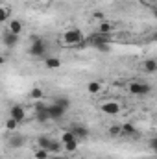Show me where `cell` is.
Here are the masks:
<instances>
[{"mask_svg":"<svg viewBox=\"0 0 157 159\" xmlns=\"http://www.w3.org/2000/svg\"><path fill=\"white\" fill-rule=\"evenodd\" d=\"M44 67L50 69V70L59 69V67H61V59H59V57H46V59H44Z\"/></svg>","mask_w":157,"mask_h":159,"instance_id":"17","label":"cell"},{"mask_svg":"<svg viewBox=\"0 0 157 159\" xmlns=\"http://www.w3.org/2000/svg\"><path fill=\"white\" fill-rule=\"evenodd\" d=\"M9 117L15 119L19 124L24 122V120H26V109H24V106H20V104H13V106L9 107Z\"/></svg>","mask_w":157,"mask_h":159,"instance_id":"7","label":"cell"},{"mask_svg":"<svg viewBox=\"0 0 157 159\" xmlns=\"http://www.w3.org/2000/svg\"><path fill=\"white\" fill-rule=\"evenodd\" d=\"M150 146H152V150H157V139H152V143H150Z\"/></svg>","mask_w":157,"mask_h":159,"instance_id":"27","label":"cell"},{"mask_svg":"<svg viewBox=\"0 0 157 159\" xmlns=\"http://www.w3.org/2000/svg\"><path fill=\"white\" fill-rule=\"evenodd\" d=\"M48 159H67V157H63V156H59V154H54V156H50Z\"/></svg>","mask_w":157,"mask_h":159,"instance_id":"28","label":"cell"},{"mask_svg":"<svg viewBox=\"0 0 157 159\" xmlns=\"http://www.w3.org/2000/svg\"><path fill=\"white\" fill-rule=\"evenodd\" d=\"M7 144H9V148H22L26 144V139L22 135H15V137H11L7 141Z\"/></svg>","mask_w":157,"mask_h":159,"instance_id":"13","label":"cell"},{"mask_svg":"<svg viewBox=\"0 0 157 159\" xmlns=\"http://www.w3.org/2000/svg\"><path fill=\"white\" fill-rule=\"evenodd\" d=\"M70 133L76 137V141H87L89 139V135H91V131H89V128L85 126V124H79V122H74L72 126H70Z\"/></svg>","mask_w":157,"mask_h":159,"instance_id":"5","label":"cell"},{"mask_svg":"<svg viewBox=\"0 0 157 159\" xmlns=\"http://www.w3.org/2000/svg\"><path fill=\"white\" fill-rule=\"evenodd\" d=\"M100 111L104 113V115H118L120 113V104L118 102H105V104H102L100 106Z\"/></svg>","mask_w":157,"mask_h":159,"instance_id":"8","label":"cell"},{"mask_svg":"<svg viewBox=\"0 0 157 159\" xmlns=\"http://www.w3.org/2000/svg\"><path fill=\"white\" fill-rule=\"evenodd\" d=\"M35 119L39 124H44V122H48L50 120V115H48V107H46V104H43L41 100H37V104H35Z\"/></svg>","mask_w":157,"mask_h":159,"instance_id":"6","label":"cell"},{"mask_svg":"<svg viewBox=\"0 0 157 159\" xmlns=\"http://www.w3.org/2000/svg\"><path fill=\"white\" fill-rule=\"evenodd\" d=\"M2 43H4L6 48L11 50V48H15V46L19 44V35H15V34H11V32L6 30V32L2 34Z\"/></svg>","mask_w":157,"mask_h":159,"instance_id":"9","label":"cell"},{"mask_svg":"<svg viewBox=\"0 0 157 159\" xmlns=\"http://www.w3.org/2000/svg\"><path fill=\"white\" fill-rule=\"evenodd\" d=\"M107 133H109L111 137H120V126H111V128L107 129Z\"/></svg>","mask_w":157,"mask_h":159,"instance_id":"26","label":"cell"},{"mask_svg":"<svg viewBox=\"0 0 157 159\" xmlns=\"http://www.w3.org/2000/svg\"><path fill=\"white\" fill-rule=\"evenodd\" d=\"M50 141H52V137L43 133V135H39V137H37V146L46 150V148H48V144H50Z\"/></svg>","mask_w":157,"mask_h":159,"instance_id":"19","label":"cell"},{"mask_svg":"<svg viewBox=\"0 0 157 159\" xmlns=\"http://www.w3.org/2000/svg\"><path fill=\"white\" fill-rule=\"evenodd\" d=\"M46 50H48V44H46V41L39 37L37 41H34L32 44H30V48H28V54L32 56V57H41V56H44L46 54Z\"/></svg>","mask_w":157,"mask_h":159,"instance_id":"3","label":"cell"},{"mask_svg":"<svg viewBox=\"0 0 157 159\" xmlns=\"http://www.w3.org/2000/svg\"><path fill=\"white\" fill-rule=\"evenodd\" d=\"M59 141H61V144H63V150H67V152H76V150H78L79 143L76 141V137L70 133V129H65Z\"/></svg>","mask_w":157,"mask_h":159,"instance_id":"2","label":"cell"},{"mask_svg":"<svg viewBox=\"0 0 157 159\" xmlns=\"http://www.w3.org/2000/svg\"><path fill=\"white\" fill-rule=\"evenodd\" d=\"M92 48H94V50H98V52H104V54H105V52H109V50H111V44H109V43H98V44H94Z\"/></svg>","mask_w":157,"mask_h":159,"instance_id":"22","label":"cell"},{"mask_svg":"<svg viewBox=\"0 0 157 159\" xmlns=\"http://www.w3.org/2000/svg\"><path fill=\"white\" fill-rule=\"evenodd\" d=\"M81 39H83V34H81V30H78V28H70V30H67L63 34V43L69 44V46H76Z\"/></svg>","mask_w":157,"mask_h":159,"instance_id":"4","label":"cell"},{"mask_svg":"<svg viewBox=\"0 0 157 159\" xmlns=\"http://www.w3.org/2000/svg\"><path fill=\"white\" fill-rule=\"evenodd\" d=\"M128 91L135 96H148L152 93V85L150 83H144V81H131L128 85Z\"/></svg>","mask_w":157,"mask_h":159,"instance_id":"1","label":"cell"},{"mask_svg":"<svg viewBox=\"0 0 157 159\" xmlns=\"http://www.w3.org/2000/svg\"><path fill=\"white\" fill-rule=\"evenodd\" d=\"M54 104H57V106H59V107H63L65 111L70 107V100H69L67 96H57V98L54 100Z\"/></svg>","mask_w":157,"mask_h":159,"instance_id":"20","label":"cell"},{"mask_svg":"<svg viewBox=\"0 0 157 159\" xmlns=\"http://www.w3.org/2000/svg\"><path fill=\"white\" fill-rule=\"evenodd\" d=\"M9 20V9L0 7V22H7Z\"/></svg>","mask_w":157,"mask_h":159,"instance_id":"25","label":"cell"},{"mask_svg":"<svg viewBox=\"0 0 157 159\" xmlns=\"http://www.w3.org/2000/svg\"><path fill=\"white\" fill-rule=\"evenodd\" d=\"M34 2H43V0H34Z\"/></svg>","mask_w":157,"mask_h":159,"instance_id":"30","label":"cell"},{"mask_svg":"<svg viewBox=\"0 0 157 159\" xmlns=\"http://www.w3.org/2000/svg\"><path fill=\"white\" fill-rule=\"evenodd\" d=\"M48 107V115H50V120H61L65 117V109L63 107H59L57 104H50V106H46Z\"/></svg>","mask_w":157,"mask_h":159,"instance_id":"10","label":"cell"},{"mask_svg":"<svg viewBox=\"0 0 157 159\" xmlns=\"http://www.w3.org/2000/svg\"><path fill=\"white\" fill-rule=\"evenodd\" d=\"M34 156H35V159H48V157H50V154H48L44 148H37Z\"/></svg>","mask_w":157,"mask_h":159,"instance_id":"24","label":"cell"},{"mask_svg":"<svg viewBox=\"0 0 157 159\" xmlns=\"http://www.w3.org/2000/svg\"><path fill=\"white\" fill-rule=\"evenodd\" d=\"M22 30H24V24H22L19 19H9V20H7V32H11V34H15V35H20Z\"/></svg>","mask_w":157,"mask_h":159,"instance_id":"11","label":"cell"},{"mask_svg":"<svg viewBox=\"0 0 157 159\" xmlns=\"http://www.w3.org/2000/svg\"><path fill=\"white\" fill-rule=\"evenodd\" d=\"M61 150H63V144H61V141H57V139H52L50 144H48V148H46L48 154H61Z\"/></svg>","mask_w":157,"mask_h":159,"instance_id":"14","label":"cell"},{"mask_svg":"<svg viewBox=\"0 0 157 159\" xmlns=\"http://www.w3.org/2000/svg\"><path fill=\"white\" fill-rule=\"evenodd\" d=\"M4 63H6V57H4V56H0V67H2Z\"/></svg>","mask_w":157,"mask_h":159,"instance_id":"29","label":"cell"},{"mask_svg":"<svg viewBox=\"0 0 157 159\" xmlns=\"http://www.w3.org/2000/svg\"><path fill=\"white\" fill-rule=\"evenodd\" d=\"M4 126H6V129H11V131H13V129H17V128H19V122L9 117V119L6 120V124H4Z\"/></svg>","mask_w":157,"mask_h":159,"instance_id":"23","label":"cell"},{"mask_svg":"<svg viewBox=\"0 0 157 159\" xmlns=\"http://www.w3.org/2000/svg\"><path fill=\"white\" fill-rule=\"evenodd\" d=\"M43 94H44V93H43V89H41V87H34V89L28 93V96H30L32 100H41V98H43Z\"/></svg>","mask_w":157,"mask_h":159,"instance_id":"21","label":"cell"},{"mask_svg":"<svg viewBox=\"0 0 157 159\" xmlns=\"http://www.w3.org/2000/svg\"><path fill=\"white\" fill-rule=\"evenodd\" d=\"M87 93H89V94H98V93H102V83H100L98 80L89 81V83H87Z\"/></svg>","mask_w":157,"mask_h":159,"instance_id":"15","label":"cell"},{"mask_svg":"<svg viewBox=\"0 0 157 159\" xmlns=\"http://www.w3.org/2000/svg\"><path fill=\"white\" fill-rule=\"evenodd\" d=\"M120 135H124V137H133V135H137V128H135V124H131V122H128V124H120Z\"/></svg>","mask_w":157,"mask_h":159,"instance_id":"12","label":"cell"},{"mask_svg":"<svg viewBox=\"0 0 157 159\" xmlns=\"http://www.w3.org/2000/svg\"><path fill=\"white\" fill-rule=\"evenodd\" d=\"M142 69L148 72V74H154V72H157V61L154 59V57H150V59H146L144 63H142Z\"/></svg>","mask_w":157,"mask_h":159,"instance_id":"16","label":"cell"},{"mask_svg":"<svg viewBox=\"0 0 157 159\" xmlns=\"http://www.w3.org/2000/svg\"><path fill=\"white\" fill-rule=\"evenodd\" d=\"M113 30H115V24H111V22L102 20L98 24V34H113Z\"/></svg>","mask_w":157,"mask_h":159,"instance_id":"18","label":"cell"}]
</instances>
